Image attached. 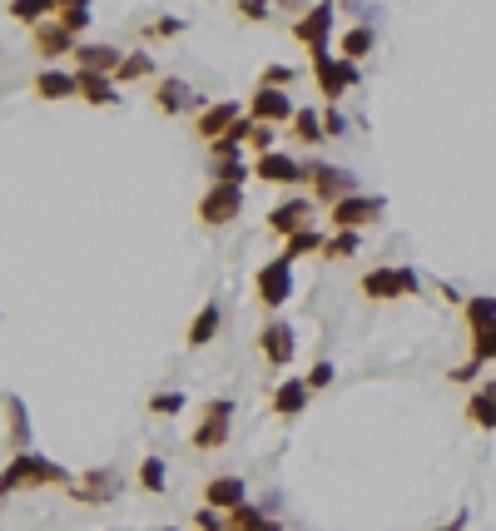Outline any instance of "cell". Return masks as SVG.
<instances>
[{
    "label": "cell",
    "instance_id": "obj_1",
    "mask_svg": "<svg viewBox=\"0 0 496 531\" xmlns=\"http://www.w3.org/2000/svg\"><path fill=\"white\" fill-rule=\"evenodd\" d=\"M0 487H5V497H15V492H35V487H75V477L65 472V467H55L50 457H40V452H10V462H5V472H0Z\"/></svg>",
    "mask_w": 496,
    "mask_h": 531
},
{
    "label": "cell",
    "instance_id": "obj_2",
    "mask_svg": "<svg viewBox=\"0 0 496 531\" xmlns=\"http://www.w3.org/2000/svg\"><path fill=\"white\" fill-rule=\"evenodd\" d=\"M303 189H308V199H313V204H328V209H338L343 199L363 194V189H358V179H353L348 169L328 164V159H308V164H303Z\"/></svg>",
    "mask_w": 496,
    "mask_h": 531
},
{
    "label": "cell",
    "instance_id": "obj_3",
    "mask_svg": "<svg viewBox=\"0 0 496 531\" xmlns=\"http://www.w3.org/2000/svg\"><path fill=\"white\" fill-rule=\"evenodd\" d=\"M229 437H234V398H209L199 407L189 447L194 452H219V447H229Z\"/></svg>",
    "mask_w": 496,
    "mask_h": 531
},
{
    "label": "cell",
    "instance_id": "obj_4",
    "mask_svg": "<svg viewBox=\"0 0 496 531\" xmlns=\"http://www.w3.org/2000/svg\"><path fill=\"white\" fill-rule=\"evenodd\" d=\"M333 25H338V10H333L328 0H318V5H308L303 15H293L288 35L318 60V55H333V50H328V45H333Z\"/></svg>",
    "mask_w": 496,
    "mask_h": 531
},
{
    "label": "cell",
    "instance_id": "obj_5",
    "mask_svg": "<svg viewBox=\"0 0 496 531\" xmlns=\"http://www.w3.org/2000/svg\"><path fill=\"white\" fill-rule=\"evenodd\" d=\"M358 293L372 298V303H392V298H412V293H422V278H417V268H407V264L368 268V273L358 278Z\"/></svg>",
    "mask_w": 496,
    "mask_h": 531
},
{
    "label": "cell",
    "instance_id": "obj_6",
    "mask_svg": "<svg viewBox=\"0 0 496 531\" xmlns=\"http://www.w3.org/2000/svg\"><path fill=\"white\" fill-rule=\"evenodd\" d=\"M308 75H313V85H318V95H323L328 110H338V100H343L353 85H363V70H358L353 60H343V55H318Z\"/></svg>",
    "mask_w": 496,
    "mask_h": 531
},
{
    "label": "cell",
    "instance_id": "obj_7",
    "mask_svg": "<svg viewBox=\"0 0 496 531\" xmlns=\"http://www.w3.org/2000/svg\"><path fill=\"white\" fill-rule=\"evenodd\" d=\"M253 353H258V363L263 368H288L293 358H298V333H293V323L288 318H268L258 333H253Z\"/></svg>",
    "mask_w": 496,
    "mask_h": 531
},
{
    "label": "cell",
    "instance_id": "obj_8",
    "mask_svg": "<svg viewBox=\"0 0 496 531\" xmlns=\"http://www.w3.org/2000/svg\"><path fill=\"white\" fill-rule=\"evenodd\" d=\"M293 288H298V278H293V264L288 259H268V264L253 268V303L258 308H283L288 298H293Z\"/></svg>",
    "mask_w": 496,
    "mask_h": 531
},
{
    "label": "cell",
    "instance_id": "obj_9",
    "mask_svg": "<svg viewBox=\"0 0 496 531\" xmlns=\"http://www.w3.org/2000/svg\"><path fill=\"white\" fill-rule=\"evenodd\" d=\"M239 214H244V189H234V184H209V189L199 194V224H204V229H229V224H239Z\"/></svg>",
    "mask_w": 496,
    "mask_h": 531
},
{
    "label": "cell",
    "instance_id": "obj_10",
    "mask_svg": "<svg viewBox=\"0 0 496 531\" xmlns=\"http://www.w3.org/2000/svg\"><path fill=\"white\" fill-rule=\"evenodd\" d=\"M298 110H303V105H293V95H288V90L253 85V95H248V120H253V125H268V130H278V125L288 130Z\"/></svg>",
    "mask_w": 496,
    "mask_h": 531
},
{
    "label": "cell",
    "instance_id": "obj_11",
    "mask_svg": "<svg viewBox=\"0 0 496 531\" xmlns=\"http://www.w3.org/2000/svg\"><path fill=\"white\" fill-rule=\"evenodd\" d=\"M149 105L159 110V115H204L209 105L194 95V85L189 80H179V75H164V80H154V95H149Z\"/></svg>",
    "mask_w": 496,
    "mask_h": 531
},
{
    "label": "cell",
    "instance_id": "obj_12",
    "mask_svg": "<svg viewBox=\"0 0 496 531\" xmlns=\"http://www.w3.org/2000/svg\"><path fill=\"white\" fill-rule=\"evenodd\" d=\"M382 214H387V199H382V194H353V199H343L338 209H328V224H333V229H348V234H363Z\"/></svg>",
    "mask_w": 496,
    "mask_h": 531
},
{
    "label": "cell",
    "instance_id": "obj_13",
    "mask_svg": "<svg viewBox=\"0 0 496 531\" xmlns=\"http://www.w3.org/2000/svg\"><path fill=\"white\" fill-rule=\"evenodd\" d=\"M124 487L120 467H90L85 477H75V487H70V497H75V507H105V502H115Z\"/></svg>",
    "mask_w": 496,
    "mask_h": 531
},
{
    "label": "cell",
    "instance_id": "obj_14",
    "mask_svg": "<svg viewBox=\"0 0 496 531\" xmlns=\"http://www.w3.org/2000/svg\"><path fill=\"white\" fill-rule=\"evenodd\" d=\"M30 50H35V60H45V65H55V70H60V60H75L80 35H70L60 20H45L40 30H30Z\"/></svg>",
    "mask_w": 496,
    "mask_h": 531
},
{
    "label": "cell",
    "instance_id": "obj_15",
    "mask_svg": "<svg viewBox=\"0 0 496 531\" xmlns=\"http://www.w3.org/2000/svg\"><path fill=\"white\" fill-rule=\"evenodd\" d=\"M263 224H268V234H278V239L288 244L293 234H303V229H313V199H308V194H293V199H283V204H273Z\"/></svg>",
    "mask_w": 496,
    "mask_h": 531
},
{
    "label": "cell",
    "instance_id": "obj_16",
    "mask_svg": "<svg viewBox=\"0 0 496 531\" xmlns=\"http://www.w3.org/2000/svg\"><path fill=\"white\" fill-rule=\"evenodd\" d=\"M248 120V105L239 100H219V105H209L199 120H194V134L204 139V144H219V139H229V134L239 130Z\"/></svg>",
    "mask_w": 496,
    "mask_h": 531
},
{
    "label": "cell",
    "instance_id": "obj_17",
    "mask_svg": "<svg viewBox=\"0 0 496 531\" xmlns=\"http://www.w3.org/2000/svg\"><path fill=\"white\" fill-rule=\"evenodd\" d=\"M253 179L258 184H278V189H303V159H293L288 149H273L263 159H253Z\"/></svg>",
    "mask_w": 496,
    "mask_h": 531
},
{
    "label": "cell",
    "instance_id": "obj_18",
    "mask_svg": "<svg viewBox=\"0 0 496 531\" xmlns=\"http://www.w3.org/2000/svg\"><path fill=\"white\" fill-rule=\"evenodd\" d=\"M204 507H214V512H239L248 507V482L244 477H234V472H224V477H209L204 482Z\"/></svg>",
    "mask_w": 496,
    "mask_h": 531
},
{
    "label": "cell",
    "instance_id": "obj_19",
    "mask_svg": "<svg viewBox=\"0 0 496 531\" xmlns=\"http://www.w3.org/2000/svg\"><path fill=\"white\" fill-rule=\"evenodd\" d=\"M80 75H105V80H115L124 65V55L115 50V45H105V40H90V45H80L75 50V60H70Z\"/></svg>",
    "mask_w": 496,
    "mask_h": 531
},
{
    "label": "cell",
    "instance_id": "obj_20",
    "mask_svg": "<svg viewBox=\"0 0 496 531\" xmlns=\"http://www.w3.org/2000/svg\"><path fill=\"white\" fill-rule=\"evenodd\" d=\"M30 90H35V100L60 105V100H75V95H80V75H75V70H35Z\"/></svg>",
    "mask_w": 496,
    "mask_h": 531
},
{
    "label": "cell",
    "instance_id": "obj_21",
    "mask_svg": "<svg viewBox=\"0 0 496 531\" xmlns=\"http://www.w3.org/2000/svg\"><path fill=\"white\" fill-rule=\"evenodd\" d=\"M308 383L303 378H283L278 388H273V398H268V412L273 417H283V422H293V417H303V407H308Z\"/></svg>",
    "mask_w": 496,
    "mask_h": 531
},
{
    "label": "cell",
    "instance_id": "obj_22",
    "mask_svg": "<svg viewBox=\"0 0 496 531\" xmlns=\"http://www.w3.org/2000/svg\"><path fill=\"white\" fill-rule=\"evenodd\" d=\"M219 328H224V308H219V298H209L199 313H194V323H189V333H184V348H209L214 338H219Z\"/></svg>",
    "mask_w": 496,
    "mask_h": 531
},
{
    "label": "cell",
    "instance_id": "obj_23",
    "mask_svg": "<svg viewBox=\"0 0 496 531\" xmlns=\"http://www.w3.org/2000/svg\"><path fill=\"white\" fill-rule=\"evenodd\" d=\"M467 422L477 427V432H496V378H482L477 388H472V398H467Z\"/></svg>",
    "mask_w": 496,
    "mask_h": 531
},
{
    "label": "cell",
    "instance_id": "obj_24",
    "mask_svg": "<svg viewBox=\"0 0 496 531\" xmlns=\"http://www.w3.org/2000/svg\"><path fill=\"white\" fill-rule=\"evenodd\" d=\"M372 50H377V25H368V20H363V25H348V30L338 35V55L353 60V65H363Z\"/></svg>",
    "mask_w": 496,
    "mask_h": 531
},
{
    "label": "cell",
    "instance_id": "obj_25",
    "mask_svg": "<svg viewBox=\"0 0 496 531\" xmlns=\"http://www.w3.org/2000/svg\"><path fill=\"white\" fill-rule=\"evenodd\" d=\"M80 75V70H75ZM80 100L90 110H120V85L105 80V75H80Z\"/></svg>",
    "mask_w": 496,
    "mask_h": 531
},
{
    "label": "cell",
    "instance_id": "obj_26",
    "mask_svg": "<svg viewBox=\"0 0 496 531\" xmlns=\"http://www.w3.org/2000/svg\"><path fill=\"white\" fill-rule=\"evenodd\" d=\"M5 437H10V452H30V412L15 393H5Z\"/></svg>",
    "mask_w": 496,
    "mask_h": 531
},
{
    "label": "cell",
    "instance_id": "obj_27",
    "mask_svg": "<svg viewBox=\"0 0 496 531\" xmlns=\"http://www.w3.org/2000/svg\"><path fill=\"white\" fill-rule=\"evenodd\" d=\"M134 482H139L144 497H164V492H169V462H164V457H139Z\"/></svg>",
    "mask_w": 496,
    "mask_h": 531
},
{
    "label": "cell",
    "instance_id": "obj_28",
    "mask_svg": "<svg viewBox=\"0 0 496 531\" xmlns=\"http://www.w3.org/2000/svg\"><path fill=\"white\" fill-rule=\"evenodd\" d=\"M288 139L303 144V149H318V144L328 139V134H323V110H298L293 125H288Z\"/></svg>",
    "mask_w": 496,
    "mask_h": 531
},
{
    "label": "cell",
    "instance_id": "obj_29",
    "mask_svg": "<svg viewBox=\"0 0 496 531\" xmlns=\"http://www.w3.org/2000/svg\"><path fill=\"white\" fill-rule=\"evenodd\" d=\"M323 249H328V234L323 229H303V234H293L288 244H283V254L278 259H288V264H298V259H323Z\"/></svg>",
    "mask_w": 496,
    "mask_h": 531
},
{
    "label": "cell",
    "instance_id": "obj_30",
    "mask_svg": "<svg viewBox=\"0 0 496 531\" xmlns=\"http://www.w3.org/2000/svg\"><path fill=\"white\" fill-rule=\"evenodd\" d=\"M462 323H467V333H487V328H496V298H487V293L467 298V303H462Z\"/></svg>",
    "mask_w": 496,
    "mask_h": 531
},
{
    "label": "cell",
    "instance_id": "obj_31",
    "mask_svg": "<svg viewBox=\"0 0 496 531\" xmlns=\"http://www.w3.org/2000/svg\"><path fill=\"white\" fill-rule=\"evenodd\" d=\"M154 55L149 50H129L124 55V65H120V75H115V85H139V80H154Z\"/></svg>",
    "mask_w": 496,
    "mask_h": 531
},
{
    "label": "cell",
    "instance_id": "obj_32",
    "mask_svg": "<svg viewBox=\"0 0 496 531\" xmlns=\"http://www.w3.org/2000/svg\"><path fill=\"white\" fill-rule=\"evenodd\" d=\"M209 179H214V184L244 189L248 179H253V164H244V159H209Z\"/></svg>",
    "mask_w": 496,
    "mask_h": 531
},
{
    "label": "cell",
    "instance_id": "obj_33",
    "mask_svg": "<svg viewBox=\"0 0 496 531\" xmlns=\"http://www.w3.org/2000/svg\"><path fill=\"white\" fill-rule=\"evenodd\" d=\"M55 10H60V0H45V5H5V15H10L15 25H25V30H40L45 20H55Z\"/></svg>",
    "mask_w": 496,
    "mask_h": 531
},
{
    "label": "cell",
    "instance_id": "obj_34",
    "mask_svg": "<svg viewBox=\"0 0 496 531\" xmlns=\"http://www.w3.org/2000/svg\"><path fill=\"white\" fill-rule=\"evenodd\" d=\"M189 25H184V15H154L149 25H139V40H149V45H159V40H179Z\"/></svg>",
    "mask_w": 496,
    "mask_h": 531
},
{
    "label": "cell",
    "instance_id": "obj_35",
    "mask_svg": "<svg viewBox=\"0 0 496 531\" xmlns=\"http://www.w3.org/2000/svg\"><path fill=\"white\" fill-rule=\"evenodd\" d=\"M149 417H179L184 407H189V398H184V388H164V393H149Z\"/></svg>",
    "mask_w": 496,
    "mask_h": 531
},
{
    "label": "cell",
    "instance_id": "obj_36",
    "mask_svg": "<svg viewBox=\"0 0 496 531\" xmlns=\"http://www.w3.org/2000/svg\"><path fill=\"white\" fill-rule=\"evenodd\" d=\"M358 249H363V234L333 229V234H328V249H323V259H328V264H338V259H353Z\"/></svg>",
    "mask_w": 496,
    "mask_h": 531
},
{
    "label": "cell",
    "instance_id": "obj_37",
    "mask_svg": "<svg viewBox=\"0 0 496 531\" xmlns=\"http://www.w3.org/2000/svg\"><path fill=\"white\" fill-rule=\"evenodd\" d=\"M55 20H60L70 35H85V30L95 25V10H90V5H60V10H55Z\"/></svg>",
    "mask_w": 496,
    "mask_h": 531
},
{
    "label": "cell",
    "instance_id": "obj_38",
    "mask_svg": "<svg viewBox=\"0 0 496 531\" xmlns=\"http://www.w3.org/2000/svg\"><path fill=\"white\" fill-rule=\"evenodd\" d=\"M293 80H298L293 65H263V70H258V85H268V90H288Z\"/></svg>",
    "mask_w": 496,
    "mask_h": 531
},
{
    "label": "cell",
    "instance_id": "obj_39",
    "mask_svg": "<svg viewBox=\"0 0 496 531\" xmlns=\"http://www.w3.org/2000/svg\"><path fill=\"white\" fill-rule=\"evenodd\" d=\"M333 378H338V368L328 363V358H318L308 373H303V383H308V393H323V388H333Z\"/></svg>",
    "mask_w": 496,
    "mask_h": 531
},
{
    "label": "cell",
    "instance_id": "obj_40",
    "mask_svg": "<svg viewBox=\"0 0 496 531\" xmlns=\"http://www.w3.org/2000/svg\"><path fill=\"white\" fill-rule=\"evenodd\" d=\"M194 527L199 531H229V517L214 512V507H199V512H194Z\"/></svg>",
    "mask_w": 496,
    "mask_h": 531
},
{
    "label": "cell",
    "instance_id": "obj_41",
    "mask_svg": "<svg viewBox=\"0 0 496 531\" xmlns=\"http://www.w3.org/2000/svg\"><path fill=\"white\" fill-rule=\"evenodd\" d=\"M323 134H328V139H343V134H348V120H343L338 110H328V105H323Z\"/></svg>",
    "mask_w": 496,
    "mask_h": 531
},
{
    "label": "cell",
    "instance_id": "obj_42",
    "mask_svg": "<svg viewBox=\"0 0 496 531\" xmlns=\"http://www.w3.org/2000/svg\"><path fill=\"white\" fill-rule=\"evenodd\" d=\"M239 15H244V20H253V25H263V20L273 15V5H263V0H244V5H239Z\"/></svg>",
    "mask_w": 496,
    "mask_h": 531
},
{
    "label": "cell",
    "instance_id": "obj_43",
    "mask_svg": "<svg viewBox=\"0 0 496 531\" xmlns=\"http://www.w3.org/2000/svg\"><path fill=\"white\" fill-rule=\"evenodd\" d=\"M432 531H462V527H432Z\"/></svg>",
    "mask_w": 496,
    "mask_h": 531
}]
</instances>
